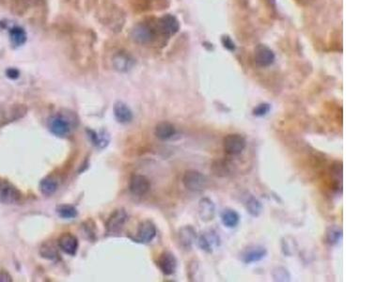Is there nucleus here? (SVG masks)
<instances>
[{
	"label": "nucleus",
	"mask_w": 376,
	"mask_h": 282,
	"mask_svg": "<svg viewBox=\"0 0 376 282\" xmlns=\"http://www.w3.org/2000/svg\"><path fill=\"white\" fill-rule=\"evenodd\" d=\"M71 120L62 113L54 114L48 120V128L57 137H66L72 131Z\"/></svg>",
	"instance_id": "obj_1"
},
{
	"label": "nucleus",
	"mask_w": 376,
	"mask_h": 282,
	"mask_svg": "<svg viewBox=\"0 0 376 282\" xmlns=\"http://www.w3.org/2000/svg\"><path fill=\"white\" fill-rule=\"evenodd\" d=\"M28 112L24 105H0V127L22 119Z\"/></svg>",
	"instance_id": "obj_2"
},
{
	"label": "nucleus",
	"mask_w": 376,
	"mask_h": 282,
	"mask_svg": "<svg viewBox=\"0 0 376 282\" xmlns=\"http://www.w3.org/2000/svg\"><path fill=\"white\" fill-rule=\"evenodd\" d=\"M184 187L192 192H201L207 187L208 180L205 175L197 170H187L182 177Z\"/></svg>",
	"instance_id": "obj_3"
},
{
	"label": "nucleus",
	"mask_w": 376,
	"mask_h": 282,
	"mask_svg": "<svg viewBox=\"0 0 376 282\" xmlns=\"http://www.w3.org/2000/svg\"><path fill=\"white\" fill-rule=\"evenodd\" d=\"M22 199V194L13 183L0 179V203L16 204Z\"/></svg>",
	"instance_id": "obj_4"
},
{
	"label": "nucleus",
	"mask_w": 376,
	"mask_h": 282,
	"mask_svg": "<svg viewBox=\"0 0 376 282\" xmlns=\"http://www.w3.org/2000/svg\"><path fill=\"white\" fill-rule=\"evenodd\" d=\"M246 140L240 134H229L223 139L225 152L230 155H238L246 149Z\"/></svg>",
	"instance_id": "obj_5"
},
{
	"label": "nucleus",
	"mask_w": 376,
	"mask_h": 282,
	"mask_svg": "<svg viewBox=\"0 0 376 282\" xmlns=\"http://www.w3.org/2000/svg\"><path fill=\"white\" fill-rule=\"evenodd\" d=\"M127 220L128 215L124 209L114 211L106 223L107 232L109 233H116L120 232L127 222Z\"/></svg>",
	"instance_id": "obj_6"
},
{
	"label": "nucleus",
	"mask_w": 376,
	"mask_h": 282,
	"mask_svg": "<svg viewBox=\"0 0 376 282\" xmlns=\"http://www.w3.org/2000/svg\"><path fill=\"white\" fill-rule=\"evenodd\" d=\"M198 245L203 251L212 253L216 247L220 246V237L217 232L209 230L201 234L198 240Z\"/></svg>",
	"instance_id": "obj_7"
},
{
	"label": "nucleus",
	"mask_w": 376,
	"mask_h": 282,
	"mask_svg": "<svg viewBox=\"0 0 376 282\" xmlns=\"http://www.w3.org/2000/svg\"><path fill=\"white\" fill-rule=\"evenodd\" d=\"M132 39L139 44H150L154 39V31L146 24H139L132 31Z\"/></svg>",
	"instance_id": "obj_8"
},
{
	"label": "nucleus",
	"mask_w": 376,
	"mask_h": 282,
	"mask_svg": "<svg viewBox=\"0 0 376 282\" xmlns=\"http://www.w3.org/2000/svg\"><path fill=\"white\" fill-rule=\"evenodd\" d=\"M155 236H156L155 226L151 221L145 220L138 226L137 236L135 240H137V242H139V243L148 244V243H151L152 240L155 238Z\"/></svg>",
	"instance_id": "obj_9"
},
{
	"label": "nucleus",
	"mask_w": 376,
	"mask_h": 282,
	"mask_svg": "<svg viewBox=\"0 0 376 282\" xmlns=\"http://www.w3.org/2000/svg\"><path fill=\"white\" fill-rule=\"evenodd\" d=\"M129 188L133 195L141 197L149 192L151 188V182L143 175H134L131 178Z\"/></svg>",
	"instance_id": "obj_10"
},
{
	"label": "nucleus",
	"mask_w": 376,
	"mask_h": 282,
	"mask_svg": "<svg viewBox=\"0 0 376 282\" xmlns=\"http://www.w3.org/2000/svg\"><path fill=\"white\" fill-rule=\"evenodd\" d=\"M157 29L165 36H172L179 30V22L172 15H165L158 20Z\"/></svg>",
	"instance_id": "obj_11"
},
{
	"label": "nucleus",
	"mask_w": 376,
	"mask_h": 282,
	"mask_svg": "<svg viewBox=\"0 0 376 282\" xmlns=\"http://www.w3.org/2000/svg\"><path fill=\"white\" fill-rule=\"evenodd\" d=\"M58 247L64 253L74 256L78 249V240L72 233H63L58 240Z\"/></svg>",
	"instance_id": "obj_12"
},
{
	"label": "nucleus",
	"mask_w": 376,
	"mask_h": 282,
	"mask_svg": "<svg viewBox=\"0 0 376 282\" xmlns=\"http://www.w3.org/2000/svg\"><path fill=\"white\" fill-rule=\"evenodd\" d=\"M157 264L164 275H170L175 273L177 269V260L174 254L165 251L160 255Z\"/></svg>",
	"instance_id": "obj_13"
},
{
	"label": "nucleus",
	"mask_w": 376,
	"mask_h": 282,
	"mask_svg": "<svg viewBox=\"0 0 376 282\" xmlns=\"http://www.w3.org/2000/svg\"><path fill=\"white\" fill-rule=\"evenodd\" d=\"M178 240L180 243V246L185 249L189 250L194 245L197 240V232L192 226H183L180 229L178 233Z\"/></svg>",
	"instance_id": "obj_14"
},
{
	"label": "nucleus",
	"mask_w": 376,
	"mask_h": 282,
	"mask_svg": "<svg viewBox=\"0 0 376 282\" xmlns=\"http://www.w3.org/2000/svg\"><path fill=\"white\" fill-rule=\"evenodd\" d=\"M199 216L204 222H209L216 216V205L208 198H203L199 203Z\"/></svg>",
	"instance_id": "obj_15"
},
{
	"label": "nucleus",
	"mask_w": 376,
	"mask_h": 282,
	"mask_svg": "<svg viewBox=\"0 0 376 282\" xmlns=\"http://www.w3.org/2000/svg\"><path fill=\"white\" fill-rule=\"evenodd\" d=\"M266 255L267 250L265 247L259 246H251L246 249V251L243 253L242 260L246 264H249L263 260L266 257Z\"/></svg>",
	"instance_id": "obj_16"
},
{
	"label": "nucleus",
	"mask_w": 376,
	"mask_h": 282,
	"mask_svg": "<svg viewBox=\"0 0 376 282\" xmlns=\"http://www.w3.org/2000/svg\"><path fill=\"white\" fill-rule=\"evenodd\" d=\"M112 63L115 70L120 72H127L134 67V59L128 54L117 53L112 58Z\"/></svg>",
	"instance_id": "obj_17"
},
{
	"label": "nucleus",
	"mask_w": 376,
	"mask_h": 282,
	"mask_svg": "<svg viewBox=\"0 0 376 282\" xmlns=\"http://www.w3.org/2000/svg\"><path fill=\"white\" fill-rule=\"evenodd\" d=\"M275 60L273 52L264 45H259L255 53V61L260 67L270 66Z\"/></svg>",
	"instance_id": "obj_18"
},
{
	"label": "nucleus",
	"mask_w": 376,
	"mask_h": 282,
	"mask_svg": "<svg viewBox=\"0 0 376 282\" xmlns=\"http://www.w3.org/2000/svg\"><path fill=\"white\" fill-rule=\"evenodd\" d=\"M114 116L120 123H129L133 120V112L130 108L123 102H117L113 108Z\"/></svg>",
	"instance_id": "obj_19"
},
{
	"label": "nucleus",
	"mask_w": 376,
	"mask_h": 282,
	"mask_svg": "<svg viewBox=\"0 0 376 282\" xmlns=\"http://www.w3.org/2000/svg\"><path fill=\"white\" fill-rule=\"evenodd\" d=\"M155 137L160 140H167L172 138L176 134V128L172 123L168 122H162L159 123L154 130Z\"/></svg>",
	"instance_id": "obj_20"
},
{
	"label": "nucleus",
	"mask_w": 376,
	"mask_h": 282,
	"mask_svg": "<svg viewBox=\"0 0 376 282\" xmlns=\"http://www.w3.org/2000/svg\"><path fill=\"white\" fill-rule=\"evenodd\" d=\"M87 136L92 144L100 149L106 148L109 143V135L107 131H100L96 133L92 130H87Z\"/></svg>",
	"instance_id": "obj_21"
},
{
	"label": "nucleus",
	"mask_w": 376,
	"mask_h": 282,
	"mask_svg": "<svg viewBox=\"0 0 376 282\" xmlns=\"http://www.w3.org/2000/svg\"><path fill=\"white\" fill-rule=\"evenodd\" d=\"M221 221L226 228L233 229L238 226L240 216L235 210L226 209L221 214Z\"/></svg>",
	"instance_id": "obj_22"
},
{
	"label": "nucleus",
	"mask_w": 376,
	"mask_h": 282,
	"mask_svg": "<svg viewBox=\"0 0 376 282\" xmlns=\"http://www.w3.org/2000/svg\"><path fill=\"white\" fill-rule=\"evenodd\" d=\"M342 237V229L339 226H330L327 228L326 233V243L330 246H335L340 242Z\"/></svg>",
	"instance_id": "obj_23"
},
{
	"label": "nucleus",
	"mask_w": 376,
	"mask_h": 282,
	"mask_svg": "<svg viewBox=\"0 0 376 282\" xmlns=\"http://www.w3.org/2000/svg\"><path fill=\"white\" fill-rule=\"evenodd\" d=\"M212 170L216 176L226 177L231 174V165L226 160H216L213 163Z\"/></svg>",
	"instance_id": "obj_24"
},
{
	"label": "nucleus",
	"mask_w": 376,
	"mask_h": 282,
	"mask_svg": "<svg viewBox=\"0 0 376 282\" xmlns=\"http://www.w3.org/2000/svg\"><path fill=\"white\" fill-rule=\"evenodd\" d=\"M10 39L12 44L15 46H21L27 42V33L26 31L19 27H15L10 31Z\"/></svg>",
	"instance_id": "obj_25"
},
{
	"label": "nucleus",
	"mask_w": 376,
	"mask_h": 282,
	"mask_svg": "<svg viewBox=\"0 0 376 282\" xmlns=\"http://www.w3.org/2000/svg\"><path fill=\"white\" fill-rule=\"evenodd\" d=\"M58 189V183L52 178H44L40 182V190L45 196H52L56 193Z\"/></svg>",
	"instance_id": "obj_26"
},
{
	"label": "nucleus",
	"mask_w": 376,
	"mask_h": 282,
	"mask_svg": "<svg viewBox=\"0 0 376 282\" xmlns=\"http://www.w3.org/2000/svg\"><path fill=\"white\" fill-rule=\"evenodd\" d=\"M246 208L247 213H249L252 217H259L262 212V204L258 199L250 197L246 201Z\"/></svg>",
	"instance_id": "obj_27"
},
{
	"label": "nucleus",
	"mask_w": 376,
	"mask_h": 282,
	"mask_svg": "<svg viewBox=\"0 0 376 282\" xmlns=\"http://www.w3.org/2000/svg\"><path fill=\"white\" fill-rule=\"evenodd\" d=\"M41 256L46 259V260H55L58 258V252L57 247L54 246L52 243H45L44 244L41 250H40Z\"/></svg>",
	"instance_id": "obj_28"
},
{
	"label": "nucleus",
	"mask_w": 376,
	"mask_h": 282,
	"mask_svg": "<svg viewBox=\"0 0 376 282\" xmlns=\"http://www.w3.org/2000/svg\"><path fill=\"white\" fill-rule=\"evenodd\" d=\"M282 251L287 256H293L297 251V244L293 237H284L281 242Z\"/></svg>",
	"instance_id": "obj_29"
},
{
	"label": "nucleus",
	"mask_w": 376,
	"mask_h": 282,
	"mask_svg": "<svg viewBox=\"0 0 376 282\" xmlns=\"http://www.w3.org/2000/svg\"><path fill=\"white\" fill-rule=\"evenodd\" d=\"M57 213H58L59 217L61 218H65V219H72V218H75L77 217L76 208L73 207L72 205H67V204L58 206L57 207Z\"/></svg>",
	"instance_id": "obj_30"
},
{
	"label": "nucleus",
	"mask_w": 376,
	"mask_h": 282,
	"mask_svg": "<svg viewBox=\"0 0 376 282\" xmlns=\"http://www.w3.org/2000/svg\"><path fill=\"white\" fill-rule=\"evenodd\" d=\"M272 275L275 281H288L291 278L288 270L284 267L275 268Z\"/></svg>",
	"instance_id": "obj_31"
},
{
	"label": "nucleus",
	"mask_w": 376,
	"mask_h": 282,
	"mask_svg": "<svg viewBox=\"0 0 376 282\" xmlns=\"http://www.w3.org/2000/svg\"><path fill=\"white\" fill-rule=\"evenodd\" d=\"M271 110V106L266 103L260 104L253 109V115L256 117L266 116Z\"/></svg>",
	"instance_id": "obj_32"
},
{
	"label": "nucleus",
	"mask_w": 376,
	"mask_h": 282,
	"mask_svg": "<svg viewBox=\"0 0 376 282\" xmlns=\"http://www.w3.org/2000/svg\"><path fill=\"white\" fill-rule=\"evenodd\" d=\"M6 75L10 79H17L20 76V72L15 68H9L6 70Z\"/></svg>",
	"instance_id": "obj_33"
},
{
	"label": "nucleus",
	"mask_w": 376,
	"mask_h": 282,
	"mask_svg": "<svg viewBox=\"0 0 376 282\" xmlns=\"http://www.w3.org/2000/svg\"><path fill=\"white\" fill-rule=\"evenodd\" d=\"M13 281L12 275L8 273L7 271H0V282Z\"/></svg>",
	"instance_id": "obj_34"
},
{
	"label": "nucleus",
	"mask_w": 376,
	"mask_h": 282,
	"mask_svg": "<svg viewBox=\"0 0 376 282\" xmlns=\"http://www.w3.org/2000/svg\"><path fill=\"white\" fill-rule=\"evenodd\" d=\"M4 28H5V25H4L3 23L0 21V30H1V29H4Z\"/></svg>",
	"instance_id": "obj_35"
}]
</instances>
